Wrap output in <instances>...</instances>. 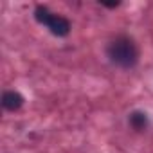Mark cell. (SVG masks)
Instances as JSON below:
<instances>
[{
	"instance_id": "obj_3",
	"label": "cell",
	"mask_w": 153,
	"mask_h": 153,
	"mask_svg": "<svg viewBox=\"0 0 153 153\" xmlns=\"http://www.w3.org/2000/svg\"><path fill=\"white\" fill-rule=\"evenodd\" d=\"M22 105H24V96H22V94H18V92H15V90L4 92V96H2V106H4L6 110L15 112V110H18Z\"/></svg>"
},
{
	"instance_id": "obj_1",
	"label": "cell",
	"mask_w": 153,
	"mask_h": 153,
	"mask_svg": "<svg viewBox=\"0 0 153 153\" xmlns=\"http://www.w3.org/2000/svg\"><path fill=\"white\" fill-rule=\"evenodd\" d=\"M106 56L110 61L123 68H131L139 61V47L128 36H117L106 47Z\"/></svg>"
},
{
	"instance_id": "obj_2",
	"label": "cell",
	"mask_w": 153,
	"mask_h": 153,
	"mask_svg": "<svg viewBox=\"0 0 153 153\" xmlns=\"http://www.w3.org/2000/svg\"><path fill=\"white\" fill-rule=\"evenodd\" d=\"M34 18H36V22L45 25L54 36H67L70 33V22L65 16L52 13L51 9H47L43 6H38L34 9Z\"/></svg>"
},
{
	"instance_id": "obj_4",
	"label": "cell",
	"mask_w": 153,
	"mask_h": 153,
	"mask_svg": "<svg viewBox=\"0 0 153 153\" xmlns=\"http://www.w3.org/2000/svg\"><path fill=\"white\" fill-rule=\"evenodd\" d=\"M130 124L135 130H144L148 126V115L144 112H133L130 115Z\"/></svg>"
}]
</instances>
